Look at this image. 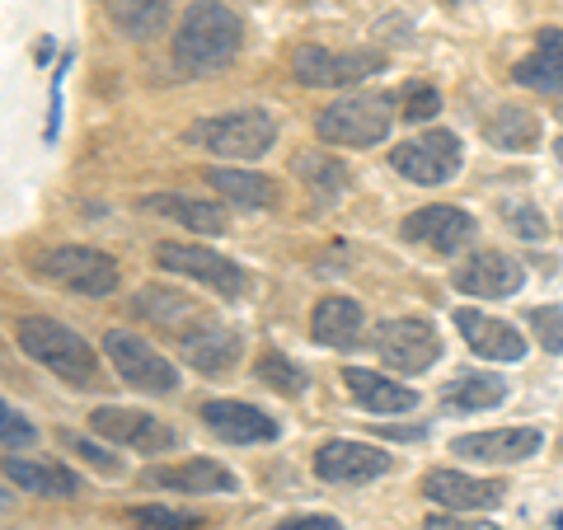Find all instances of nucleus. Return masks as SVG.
<instances>
[{"label": "nucleus", "mask_w": 563, "mask_h": 530, "mask_svg": "<svg viewBox=\"0 0 563 530\" xmlns=\"http://www.w3.org/2000/svg\"><path fill=\"white\" fill-rule=\"evenodd\" d=\"M240 47H244V20L231 5H217V0L188 5L179 33H174V62L188 76H207V70L231 66L240 57Z\"/></svg>", "instance_id": "obj_1"}, {"label": "nucleus", "mask_w": 563, "mask_h": 530, "mask_svg": "<svg viewBox=\"0 0 563 530\" xmlns=\"http://www.w3.org/2000/svg\"><path fill=\"white\" fill-rule=\"evenodd\" d=\"M14 339H20V347L29 352L33 362L47 366L52 376H62L66 385H80V390H90V385H103V380H99V357H95V347L85 343L76 329L47 320V314H24V320L14 324Z\"/></svg>", "instance_id": "obj_2"}, {"label": "nucleus", "mask_w": 563, "mask_h": 530, "mask_svg": "<svg viewBox=\"0 0 563 530\" xmlns=\"http://www.w3.org/2000/svg\"><path fill=\"white\" fill-rule=\"evenodd\" d=\"M390 128H395V103L385 95H347L314 118V136L329 141V146H352V151L380 146Z\"/></svg>", "instance_id": "obj_3"}, {"label": "nucleus", "mask_w": 563, "mask_h": 530, "mask_svg": "<svg viewBox=\"0 0 563 530\" xmlns=\"http://www.w3.org/2000/svg\"><path fill=\"white\" fill-rule=\"evenodd\" d=\"M198 146H207L211 155H225V161H258V155L273 151L277 141V122L273 113L263 109H235V113H217V118H202L192 122L188 132Z\"/></svg>", "instance_id": "obj_4"}, {"label": "nucleus", "mask_w": 563, "mask_h": 530, "mask_svg": "<svg viewBox=\"0 0 563 530\" xmlns=\"http://www.w3.org/2000/svg\"><path fill=\"white\" fill-rule=\"evenodd\" d=\"M103 352L118 371L122 385H132L141 395H174L179 390V366H174L165 352H155L146 339H136L128 329H109L103 333Z\"/></svg>", "instance_id": "obj_5"}, {"label": "nucleus", "mask_w": 563, "mask_h": 530, "mask_svg": "<svg viewBox=\"0 0 563 530\" xmlns=\"http://www.w3.org/2000/svg\"><path fill=\"white\" fill-rule=\"evenodd\" d=\"M385 57L380 52H366V47H352V52H333L320 43H301L291 57V76L310 85V90H339V85H357L366 76H380Z\"/></svg>", "instance_id": "obj_6"}, {"label": "nucleus", "mask_w": 563, "mask_h": 530, "mask_svg": "<svg viewBox=\"0 0 563 530\" xmlns=\"http://www.w3.org/2000/svg\"><path fill=\"white\" fill-rule=\"evenodd\" d=\"M390 165H395V174H404V179H413L422 188H437L461 169V136L446 132V128H428V132H418L409 141H399V146L390 151Z\"/></svg>", "instance_id": "obj_7"}, {"label": "nucleus", "mask_w": 563, "mask_h": 530, "mask_svg": "<svg viewBox=\"0 0 563 530\" xmlns=\"http://www.w3.org/2000/svg\"><path fill=\"white\" fill-rule=\"evenodd\" d=\"M372 347L376 357L395 371V376H418V371H428L437 357H442V339H437V329L428 320H385L376 324L372 333Z\"/></svg>", "instance_id": "obj_8"}, {"label": "nucleus", "mask_w": 563, "mask_h": 530, "mask_svg": "<svg viewBox=\"0 0 563 530\" xmlns=\"http://www.w3.org/2000/svg\"><path fill=\"white\" fill-rule=\"evenodd\" d=\"M155 263L169 273H184L192 281H202V287H211L217 296H244V287H250V277H244V268L235 258H225L217 250H207V244H179V240H165L155 244Z\"/></svg>", "instance_id": "obj_9"}, {"label": "nucleus", "mask_w": 563, "mask_h": 530, "mask_svg": "<svg viewBox=\"0 0 563 530\" xmlns=\"http://www.w3.org/2000/svg\"><path fill=\"white\" fill-rule=\"evenodd\" d=\"M38 273L47 281H62V287L80 291V296H109V291H118V263L103 250H85V244H66V250L43 254Z\"/></svg>", "instance_id": "obj_10"}, {"label": "nucleus", "mask_w": 563, "mask_h": 530, "mask_svg": "<svg viewBox=\"0 0 563 530\" xmlns=\"http://www.w3.org/2000/svg\"><path fill=\"white\" fill-rule=\"evenodd\" d=\"M474 217L461 207H446V202H432V207H418L399 221V235L418 244V250H432V254H461L465 244L474 240Z\"/></svg>", "instance_id": "obj_11"}, {"label": "nucleus", "mask_w": 563, "mask_h": 530, "mask_svg": "<svg viewBox=\"0 0 563 530\" xmlns=\"http://www.w3.org/2000/svg\"><path fill=\"white\" fill-rule=\"evenodd\" d=\"M90 428H95L99 437L118 441V446L141 451V455H161V451L179 446V432H174L165 418L141 413V409H113V404H103V409L90 413Z\"/></svg>", "instance_id": "obj_12"}, {"label": "nucleus", "mask_w": 563, "mask_h": 530, "mask_svg": "<svg viewBox=\"0 0 563 530\" xmlns=\"http://www.w3.org/2000/svg\"><path fill=\"white\" fill-rule=\"evenodd\" d=\"M521 281H526V268H521L512 254H503V250H479V254H470L461 268L451 273V287H455V291L479 296V300L517 296Z\"/></svg>", "instance_id": "obj_13"}, {"label": "nucleus", "mask_w": 563, "mask_h": 530, "mask_svg": "<svg viewBox=\"0 0 563 530\" xmlns=\"http://www.w3.org/2000/svg\"><path fill=\"white\" fill-rule=\"evenodd\" d=\"M395 465V455H385L380 446H366V441H324L314 451V474L324 484H372L385 470Z\"/></svg>", "instance_id": "obj_14"}, {"label": "nucleus", "mask_w": 563, "mask_h": 530, "mask_svg": "<svg viewBox=\"0 0 563 530\" xmlns=\"http://www.w3.org/2000/svg\"><path fill=\"white\" fill-rule=\"evenodd\" d=\"M422 493L446 511H493V507H503L507 484L474 479V474H461V470H432L428 479H422Z\"/></svg>", "instance_id": "obj_15"}, {"label": "nucleus", "mask_w": 563, "mask_h": 530, "mask_svg": "<svg viewBox=\"0 0 563 530\" xmlns=\"http://www.w3.org/2000/svg\"><path fill=\"white\" fill-rule=\"evenodd\" d=\"M198 418L221 441H235V446H258V441H277L282 437L277 418H268L263 409H254V404H240V399H211V404H202Z\"/></svg>", "instance_id": "obj_16"}, {"label": "nucleus", "mask_w": 563, "mask_h": 530, "mask_svg": "<svg viewBox=\"0 0 563 530\" xmlns=\"http://www.w3.org/2000/svg\"><path fill=\"white\" fill-rule=\"evenodd\" d=\"M544 446V437L536 428H493V432H470L451 441V455H465V461H484V465H517L531 461Z\"/></svg>", "instance_id": "obj_17"}, {"label": "nucleus", "mask_w": 563, "mask_h": 530, "mask_svg": "<svg viewBox=\"0 0 563 530\" xmlns=\"http://www.w3.org/2000/svg\"><path fill=\"white\" fill-rule=\"evenodd\" d=\"M455 329H461L470 352H479L488 362H521L526 357V339L507 320H493V314H479V310H455Z\"/></svg>", "instance_id": "obj_18"}, {"label": "nucleus", "mask_w": 563, "mask_h": 530, "mask_svg": "<svg viewBox=\"0 0 563 530\" xmlns=\"http://www.w3.org/2000/svg\"><path fill=\"white\" fill-rule=\"evenodd\" d=\"M512 80L526 85L536 95H550L559 99L563 95V29H544L536 47L512 66Z\"/></svg>", "instance_id": "obj_19"}, {"label": "nucleus", "mask_w": 563, "mask_h": 530, "mask_svg": "<svg viewBox=\"0 0 563 530\" xmlns=\"http://www.w3.org/2000/svg\"><path fill=\"white\" fill-rule=\"evenodd\" d=\"M146 488H169V493H235V474L198 455V461H184V465H161V470H146Z\"/></svg>", "instance_id": "obj_20"}, {"label": "nucleus", "mask_w": 563, "mask_h": 530, "mask_svg": "<svg viewBox=\"0 0 563 530\" xmlns=\"http://www.w3.org/2000/svg\"><path fill=\"white\" fill-rule=\"evenodd\" d=\"M179 347H184V362L207 371V376H221V371H231L240 362V333L217 320H202L198 329H188Z\"/></svg>", "instance_id": "obj_21"}, {"label": "nucleus", "mask_w": 563, "mask_h": 530, "mask_svg": "<svg viewBox=\"0 0 563 530\" xmlns=\"http://www.w3.org/2000/svg\"><path fill=\"white\" fill-rule=\"evenodd\" d=\"M366 324V314L362 306L352 296H324V300H314V310H310V333H314V343H324L333 352H343V347H357V333Z\"/></svg>", "instance_id": "obj_22"}, {"label": "nucleus", "mask_w": 563, "mask_h": 530, "mask_svg": "<svg viewBox=\"0 0 563 530\" xmlns=\"http://www.w3.org/2000/svg\"><path fill=\"white\" fill-rule=\"evenodd\" d=\"M343 385H347V395L357 399L366 413H409L413 404H418V395L409 390V385L380 376V371L347 366V371H343Z\"/></svg>", "instance_id": "obj_23"}, {"label": "nucleus", "mask_w": 563, "mask_h": 530, "mask_svg": "<svg viewBox=\"0 0 563 530\" xmlns=\"http://www.w3.org/2000/svg\"><path fill=\"white\" fill-rule=\"evenodd\" d=\"M146 211H161V217H174L188 231H202V235H225L231 231V211L221 202H207V198H179V192H151Z\"/></svg>", "instance_id": "obj_24"}, {"label": "nucleus", "mask_w": 563, "mask_h": 530, "mask_svg": "<svg viewBox=\"0 0 563 530\" xmlns=\"http://www.w3.org/2000/svg\"><path fill=\"white\" fill-rule=\"evenodd\" d=\"M136 314L141 320H151V324H161V329H169V333H179V339L207 320V314L198 310V300H188L184 291H165V287L141 291L136 296Z\"/></svg>", "instance_id": "obj_25"}, {"label": "nucleus", "mask_w": 563, "mask_h": 530, "mask_svg": "<svg viewBox=\"0 0 563 530\" xmlns=\"http://www.w3.org/2000/svg\"><path fill=\"white\" fill-rule=\"evenodd\" d=\"M5 479L20 484L24 493H43V498H76L80 479L57 461H20V455H5Z\"/></svg>", "instance_id": "obj_26"}, {"label": "nucleus", "mask_w": 563, "mask_h": 530, "mask_svg": "<svg viewBox=\"0 0 563 530\" xmlns=\"http://www.w3.org/2000/svg\"><path fill=\"white\" fill-rule=\"evenodd\" d=\"M507 399V380L493 371H461L455 380H446L442 404L451 413H479V409H498Z\"/></svg>", "instance_id": "obj_27"}, {"label": "nucleus", "mask_w": 563, "mask_h": 530, "mask_svg": "<svg viewBox=\"0 0 563 530\" xmlns=\"http://www.w3.org/2000/svg\"><path fill=\"white\" fill-rule=\"evenodd\" d=\"M296 179L306 184V192L314 202H333V198H343L347 184H352V174L343 161H333V155H320V151H296Z\"/></svg>", "instance_id": "obj_28"}, {"label": "nucleus", "mask_w": 563, "mask_h": 530, "mask_svg": "<svg viewBox=\"0 0 563 530\" xmlns=\"http://www.w3.org/2000/svg\"><path fill=\"white\" fill-rule=\"evenodd\" d=\"M103 14L128 38H161L169 24V0H103Z\"/></svg>", "instance_id": "obj_29"}, {"label": "nucleus", "mask_w": 563, "mask_h": 530, "mask_svg": "<svg viewBox=\"0 0 563 530\" xmlns=\"http://www.w3.org/2000/svg\"><path fill=\"white\" fill-rule=\"evenodd\" d=\"M484 136H488V146H498V151H536L540 146V118L531 109L507 103V109H498L484 122Z\"/></svg>", "instance_id": "obj_30"}, {"label": "nucleus", "mask_w": 563, "mask_h": 530, "mask_svg": "<svg viewBox=\"0 0 563 530\" xmlns=\"http://www.w3.org/2000/svg\"><path fill=\"white\" fill-rule=\"evenodd\" d=\"M207 184L235 207H273L277 202V184L268 174H254V169H211Z\"/></svg>", "instance_id": "obj_31"}, {"label": "nucleus", "mask_w": 563, "mask_h": 530, "mask_svg": "<svg viewBox=\"0 0 563 530\" xmlns=\"http://www.w3.org/2000/svg\"><path fill=\"white\" fill-rule=\"evenodd\" d=\"M254 376L268 385V390L277 395H306V376H301V366L287 362L282 352H263L258 366H254Z\"/></svg>", "instance_id": "obj_32"}, {"label": "nucleus", "mask_w": 563, "mask_h": 530, "mask_svg": "<svg viewBox=\"0 0 563 530\" xmlns=\"http://www.w3.org/2000/svg\"><path fill=\"white\" fill-rule=\"evenodd\" d=\"M437 113H442V95H437L432 80H413L409 90L399 95V122H432Z\"/></svg>", "instance_id": "obj_33"}, {"label": "nucleus", "mask_w": 563, "mask_h": 530, "mask_svg": "<svg viewBox=\"0 0 563 530\" xmlns=\"http://www.w3.org/2000/svg\"><path fill=\"white\" fill-rule=\"evenodd\" d=\"M132 526L141 530H202L198 511H179V507H136Z\"/></svg>", "instance_id": "obj_34"}, {"label": "nucleus", "mask_w": 563, "mask_h": 530, "mask_svg": "<svg viewBox=\"0 0 563 530\" xmlns=\"http://www.w3.org/2000/svg\"><path fill=\"white\" fill-rule=\"evenodd\" d=\"M526 324H531L536 343L559 357V352H563V310L559 306H536L531 314H526Z\"/></svg>", "instance_id": "obj_35"}, {"label": "nucleus", "mask_w": 563, "mask_h": 530, "mask_svg": "<svg viewBox=\"0 0 563 530\" xmlns=\"http://www.w3.org/2000/svg\"><path fill=\"white\" fill-rule=\"evenodd\" d=\"M503 221L512 225L521 240H544V235H550V221H544V211L526 207V202H503Z\"/></svg>", "instance_id": "obj_36"}, {"label": "nucleus", "mask_w": 563, "mask_h": 530, "mask_svg": "<svg viewBox=\"0 0 563 530\" xmlns=\"http://www.w3.org/2000/svg\"><path fill=\"white\" fill-rule=\"evenodd\" d=\"M33 441H38V432H33V422L14 409V404H5V455H20L29 451Z\"/></svg>", "instance_id": "obj_37"}, {"label": "nucleus", "mask_w": 563, "mask_h": 530, "mask_svg": "<svg viewBox=\"0 0 563 530\" xmlns=\"http://www.w3.org/2000/svg\"><path fill=\"white\" fill-rule=\"evenodd\" d=\"M422 530H498V526L470 517V511H442V517H428V521H422Z\"/></svg>", "instance_id": "obj_38"}, {"label": "nucleus", "mask_w": 563, "mask_h": 530, "mask_svg": "<svg viewBox=\"0 0 563 530\" xmlns=\"http://www.w3.org/2000/svg\"><path fill=\"white\" fill-rule=\"evenodd\" d=\"M273 530H343L339 517H291V521H282Z\"/></svg>", "instance_id": "obj_39"}, {"label": "nucleus", "mask_w": 563, "mask_h": 530, "mask_svg": "<svg viewBox=\"0 0 563 530\" xmlns=\"http://www.w3.org/2000/svg\"><path fill=\"white\" fill-rule=\"evenodd\" d=\"M66 446H76V451L85 455V461H90V465H99V470H109V474L118 470V461H109V455H103L99 446H90V441H80V437H66Z\"/></svg>", "instance_id": "obj_40"}, {"label": "nucleus", "mask_w": 563, "mask_h": 530, "mask_svg": "<svg viewBox=\"0 0 563 530\" xmlns=\"http://www.w3.org/2000/svg\"><path fill=\"white\" fill-rule=\"evenodd\" d=\"M554 155H559V165H563V141H559V146H554Z\"/></svg>", "instance_id": "obj_41"}, {"label": "nucleus", "mask_w": 563, "mask_h": 530, "mask_svg": "<svg viewBox=\"0 0 563 530\" xmlns=\"http://www.w3.org/2000/svg\"><path fill=\"white\" fill-rule=\"evenodd\" d=\"M559 122H563V109H559Z\"/></svg>", "instance_id": "obj_42"}, {"label": "nucleus", "mask_w": 563, "mask_h": 530, "mask_svg": "<svg viewBox=\"0 0 563 530\" xmlns=\"http://www.w3.org/2000/svg\"><path fill=\"white\" fill-rule=\"evenodd\" d=\"M559 451H563V441H559Z\"/></svg>", "instance_id": "obj_43"}]
</instances>
